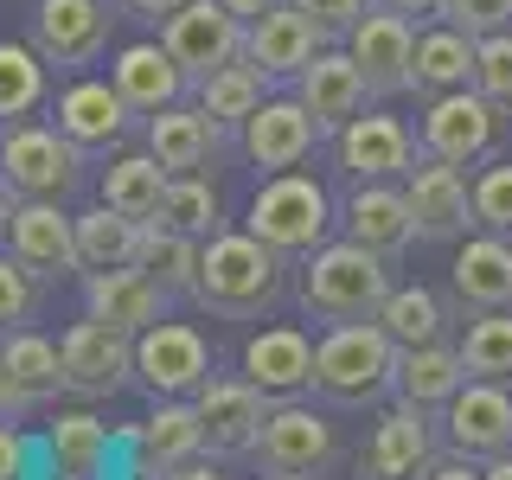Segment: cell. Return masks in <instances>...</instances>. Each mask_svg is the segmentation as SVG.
<instances>
[{
  "mask_svg": "<svg viewBox=\"0 0 512 480\" xmlns=\"http://www.w3.org/2000/svg\"><path fill=\"white\" fill-rule=\"evenodd\" d=\"M160 45H167V52L180 58V71L199 84L218 64L244 58V20H237L224 0H186L173 20H160Z\"/></svg>",
  "mask_w": 512,
  "mask_h": 480,
  "instance_id": "9c48e42d",
  "label": "cell"
},
{
  "mask_svg": "<svg viewBox=\"0 0 512 480\" xmlns=\"http://www.w3.org/2000/svg\"><path fill=\"white\" fill-rule=\"evenodd\" d=\"M128 442H135V455H141L148 474H167V468H180V461L205 455L199 404H192V397H154V416L141 429H128Z\"/></svg>",
  "mask_w": 512,
  "mask_h": 480,
  "instance_id": "f1b7e54d",
  "label": "cell"
},
{
  "mask_svg": "<svg viewBox=\"0 0 512 480\" xmlns=\"http://www.w3.org/2000/svg\"><path fill=\"white\" fill-rule=\"evenodd\" d=\"M244 378L269 404H295V397L314 391L320 378V346L301 327H263L244 340Z\"/></svg>",
  "mask_w": 512,
  "mask_h": 480,
  "instance_id": "5bb4252c",
  "label": "cell"
},
{
  "mask_svg": "<svg viewBox=\"0 0 512 480\" xmlns=\"http://www.w3.org/2000/svg\"><path fill=\"white\" fill-rule=\"evenodd\" d=\"M346 52L359 58L372 96H397L410 90V64H416V20L391 7H365V20L346 32Z\"/></svg>",
  "mask_w": 512,
  "mask_h": 480,
  "instance_id": "d6986e66",
  "label": "cell"
},
{
  "mask_svg": "<svg viewBox=\"0 0 512 480\" xmlns=\"http://www.w3.org/2000/svg\"><path fill=\"white\" fill-rule=\"evenodd\" d=\"M135 269H148L167 295H186L192 301V288H199V244L180 237V231H160V224H148V244H141V263Z\"/></svg>",
  "mask_w": 512,
  "mask_h": 480,
  "instance_id": "60d3db41",
  "label": "cell"
},
{
  "mask_svg": "<svg viewBox=\"0 0 512 480\" xmlns=\"http://www.w3.org/2000/svg\"><path fill=\"white\" fill-rule=\"evenodd\" d=\"M45 90H52V64L39 58V45L0 39V128L32 122L45 109Z\"/></svg>",
  "mask_w": 512,
  "mask_h": 480,
  "instance_id": "d590c367",
  "label": "cell"
},
{
  "mask_svg": "<svg viewBox=\"0 0 512 480\" xmlns=\"http://www.w3.org/2000/svg\"><path fill=\"white\" fill-rule=\"evenodd\" d=\"M52 122L77 141V148H90V154H96V148H116V141L128 135L135 109L122 103V90L109 84V77H77V84L58 96Z\"/></svg>",
  "mask_w": 512,
  "mask_h": 480,
  "instance_id": "484cf974",
  "label": "cell"
},
{
  "mask_svg": "<svg viewBox=\"0 0 512 480\" xmlns=\"http://www.w3.org/2000/svg\"><path fill=\"white\" fill-rule=\"evenodd\" d=\"M263 84H269V77L256 71L250 58H231V64H218L212 77H199L192 90H199V109H205L212 122H224V128H244V122L256 116V109H263Z\"/></svg>",
  "mask_w": 512,
  "mask_h": 480,
  "instance_id": "8d00e7d4",
  "label": "cell"
},
{
  "mask_svg": "<svg viewBox=\"0 0 512 480\" xmlns=\"http://www.w3.org/2000/svg\"><path fill=\"white\" fill-rule=\"evenodd\" d=\"M340 224L352 244L378 250V256H404L416 244V212H410V192L391 180H359L352 199L340 205Z\"/></svg>",
  "mask_w": 512,
  "mask_h": 480,
  "instance_id": "44dd1931",
  "label": "cell"
},
{
  "mask_svg": "<svg viewBox=\"0 0 512 480\" xmlns=\"http://www.w3.org/2000/svg\"><path fill=\"white\" fill-rule=\"evenodd\" d=\"M295 96L320 116L327 135H340L352 116H365V96H372V84H365V71H359V58H352V52H320L308 71L295 77Z\"/></svg>",
  "mask_w": 512,
  "mask_h": 480,
  "instance_id": "4316f807",
  "label": "cell"
},
{
  "mask_svg": "<svg viewBox=\"0 0 512 480\" xmlns=\"http://www.w3.org/2000/svg\"><path fill=\"white\" fill-rule=\"evenodd\" d=\"M378 327L391 333L397 346H429V340H442V327H448L442 295H436V288H423V282L391 288V295H384V308H378Z\"/></svg>",
  "mask_w": 512,
  "mask_h": 480,
  "instance_id": "f35d334b",
  "label": "cell"
},
{
  "mask_svg": "<svg viewBox=\"0 0 512 480\" xmlns=\"http://www.w3.org/2000/svg\"><path fill=\"white\" fill-rule=\"evenodd\" d=\"M474 90L487 103L512 109V32H493V39L474 45Z\"/></svg>",
  "mask_w": 512,
  "mask_h": 480,
  "instance_id": "ee69618b",
  "label": "cell"
},
{
  "mask_svg": "<svg viewBox=\"0 0 512 480\" xmlns=\"http://www.w3.org/2000/svg\"><path fill=\"white\" fill-rule=\"evenodd\" d=\"M436 474V442H429V410L397 404L378 416L372 442L359 448V480H429Z\"/></svg>",
  "mask_w": 512,
  "mask_h": 480,
  "instance_id": "ac0fdd59",
  "label": "cell"
},
{
  "mask_svg": "<svg viewBox=\"0 0 512 480\" xmlns=\"http://www.w3.org/2000/svg\"><path fill=\"white\" fill-rule=\"evenodd\" d=\"M26 461H32V448L20 436V423H0V480H26Z\"/></svg>",
  "mask_w": 512,
  "mask_h": 480,
  "instance_id": "7dc6e473",
  "label": "cell"
},
{
  "mask_svg": "<svg viewBox=\"0 0 512 480\" xmlns=\"http://www.w3.org/2000/svg\"><path fill=\"white\" fill-rule=\"evenodd\" d=\"M39 276L20 263V256H0V333H20V327H32V314H39Z\"/></svg>",
  "mask_w": 512,
  "mask_h": 480,
  "instance_id": "b9f144b4",
  "label": "cell"
},
{
  "mask_svg": "<svg viewBox=\"0 0 512 480\" xmlns=\"http://www.w3.org/2000/svg\"><path fill=\"white\" fill-rule=\"evenodd\" d=\"M224 135H231V128L212 122L199 103H173V109H160V116H148V154L167 173H199L205 160L224 148Z\"/></svg>",
  "mask_w": 512,
  "mask_h": 480,
  "instance_id": "83f0119b",
  "label": "cell"
},
{
  "mask_svg": "<svg viewBox=\"0 0 512 480\" xmlns=\"http://www.w3.org/2000/svg\"><path fill=\"white\" fill-rule=\"evenodd\" d=\"M167 288L148 269H84V308L122 333H141L154 320H167Z\"/></svg>",
  "mask_w": 512,
  "mask_h": 480,
  "instance_id": "cb8c5ba5",
  "label": "cell"
},
{
  "mask_svg": "<svg viewBox=\"0 0 512 480\" xmlns=\"http://www.w3.org/2000/svg\"><path fill=\"white\" fill-rule=\"evenodd\" d=\"M448 288L468 314H493V308H512V237H461L455 250V269H448Z\"/></svg>",
  "mask_w": 512,
  "mask_h": 480,
  "instance_id": "d4e9b609",
  "label": "cell"
},
{
  "mask_svg": "<svg viewBox=\"0 0 512 480\" xmlns=\"http://www.w3.org/2000/svg\"><path fill=\"white\" fill-rule=\"evenodd\" d=\"M192 404H199V423H205V455H250L256 436H263V404L269 397L256 391V384L237 372V378H224L212 372L192 391Z\"/></svg>",
  "mask_w": 512,
  "mask_h": 480,
  "instance_id": "9a60e30c",
  "label": "cell"
},
{
  "mask_svg": "<svg viewBox=\"0 0 512 480\" xmlns=\"http://www.w3.org/2000/svg\"><path fill=\"white\" fill-rule=\"evenodd\" d=\"M237 135H244V160L256 173H288L314 154V141L327 135V128H320V116L301 96H263V109H256Z\"/></svg>",
  "mask_w": 512,
  "mask_h": 480,
  "instance_id": "7c38bea8",
  "label": "cell"
},
{
  "mask_svg": "<svg viewBox=\"0 0 512 480\" xmlns=\"http://www.w3.org/2000/svg\"><path fill=\"white\" fill-rule=\"evenodd\" d=\"M45 455H52L58 480H103L109 468V429L96 423L90 410H64L52 429H45Z\"/></svg>",
  "mask_w": 512,
  "mask_h": 480,
  "instance_id": "836d02e7",
  "label": "cell"
},
{
  "mask_svg": "<svg viewBox=\"0 0 512 480\" xmlns=\"http://www.w3.org/2000/svg\"><path fill=\"white\" fill-rule=\"evenodd\" d=\"M26 416V397L13 391V378H7V365H0V423H20Z\"/></svg>",
  "mask_w": 512,
  "mask_h": 480,
  "instance_id": "f907efd6",
  "label": "cell"
},
{
  "mask_svg": "<svg viewBox=\"0 0 512 480\" xmlns=\"http://www.w3.org/2000/svg\"><path fill=\"white\" fill-rule=\"evenodd\" d=\"M13 212H20V192L0 180V244H7V224H13Z\"/></svg>",
  "mask_w": 512,
  "mask_h": 480,
  "instance_id": "db71d44e",
  "label": "cell"
},
{
  "mask_svg": "<svg viewBox=\"0 0 512 480\" xmlns=\"http://www.w3.org/2000/svg\"><path fill=\"white\" fill-rule=\"evenodd\" d=\"M500 103H487L474 84L468 90H448V96H429L423 109V128H416V148L429 160H448V167H468L500 141Z\"/></svg>",
  "mask_w": 512,
  "mask_h": 480,
  "instance_id": "8992f818",
  "label": "cell"
},
{
  "mask_svg": "<svg viewBox=\"0 0 512 480\" xmlns=\"http://www.w3.org/2000/svg\"><path fill=\"white\" fill-rule=\"evenodd\" d=\"M224 7H231V13H237V20H244V26H250V20H263V13H269V7H276V0H224Z\"/></svg>",
  "mask_w": 512,
  "mask_h": 480,
  "instance_id": "11a10c76",
  "label": "cell"
},
{
  "mask_svg": "<svg viewBox=\"0 0 512 480\" xmlns=\"http://www.w3.org/2000/svg\"><path fill=\"white\" fill-rule=\"evenodd\" d=\"M404 192H410L416 237L423 244H455V237L474 231V186L461 180V167L416 154V167L404 173Z\"/></svg>",
  "mask_w": 512,
  "mask_h": 480,
  "instance_id": "4fadbf2b",
  "label": "cell"
},
{
  "mask_svg": "<svg viewBox=\"0 0 512 480\" xmlns=\"http://www.w3.org/2000/svg\"><path fill=\"white\" fill-rule=\"evenodd\" d=\"M160 480H224V474H218V468H212L205 455H192V461H180V468H167Z\"/></svg>",
  "mask_w": 512,
  "mask_h": 480,
  "instance_id": "816d5d0a",
  "label": "cell"
},
{
  "mask_svg": "<svg viewBox=\"0 0 512 480\" xmlns=\"http://www.w3.org/2000/svg\"><path fill=\"white\" fill-rule=\"evenodd\" d=\"M109 0H39L32 7V45L52 71H84L109 45Z\"/></svg>",
  "mask_w": 512,
  "mask_h": 480,
  "instance_id": "30bf717a",
  "label": "cell"
},
{
  "mask_svg": "<svg viewBox=\"0 0 512 480\" xmlns=\"http://www.w3.org/2000/svg\"><path fill=\"white\" fill-rule=\"evenodd\" d=\"M372 7H391V13H404V20L423 26V20H442V7H448V0H372Z\"/></svg>",
  "mask_w": 512,
  "mask_h": 480,
  "instance_id": "681fc988",
  "label": "cell"
},
{
  "mask_svg": "<svg viewBox=\"0 0 512 480\" xmlns=\"http://www.w3.org/2000/svg\"><path fill=\"white\" fill-rule=\"evenodd\" d=\"M429 480H487V474H480L468 455H455V461H436V474H429Z\"/></svg>",
  "mask_w": 512,
  "mask_h": 480,
  "instance_id": "f5cc1de1",
  "label": "cell"
},
{
  "mask_svg": "<svg viewBox=\"0 0 512 480\" xmlns=\"http://www.w3.org/2000/svg\"><path fill=\"white\" fill-rule=\"evenodd\" d=\"M0 180L20 199H77L90 180V148H77L58 122L0 128Z\"/></svg>",
  "mask_w": 512,
  "mask_h": 480,
  "instance_id": "277c9868",
  "label": "cell"
},
{
  "mask_svg": "<svg viewBox=\"0 0 512 480\" xmlns=\"http://www.w3.org/2000/svg\"><path fill=\"white\" fill-rule=\"evenodd\" d=\"M212 378V346L186 320H154L135 333V384L154 397H192Z\"/></svg>",
  "mask_w": 512,
  "mask_h": 480,
  "instance_id": "ba28073f",
  "label": "cell"
},
{
  "mask_svg": "<svg viewBox=\"0 0 512 480\" xmlns=\"http://www.w3.org/2000/svg\"><path fill=\"white\" fill-rule=\"evenodd\" d=\"M269 480H314V474H269Z\"/></svg>",
  "mask_w": 512,
  "mask_h": 480,
  "instance_id": "6f0895ef",
  "label": "cell"
},
{
  "mask_svg": "<svg viewBox=\"0 0 512 480\" xmlns=\"http://www.w3.org/2000/svg\"><path fill=\"white\" fill-rule=\"evenodd\" d=\"M327 45H333V39L295 7V0H276L263 20L244 26V58L269 77V84H276V77H301L320 52H327Z\"/></svg>",
  "mask_w": 512,
  "mask_h": 480,
  "instance_id": "e0dca14e",
  "label": "cell"
},
{
  "mask_svg": "<svg viewBox=\"0 0 512 480\" xmlns=\"http://www.w3.org/2000/svg\"><path fill=\"white\" fill-rule=\"evenodd\" d=\"M7 250L20 256L39 282L84 276V256H77V218L64 212V199H20V212H13V224H7Z\"/></svg>",
  "mask_w": 512,
  "mask_h": 480,
  "instance_id": "8fae6325",
  "label": "cell"
},
{
  "mask_svg": "<svg viewBox=\"0 0 512 480\" xmlns=\"http://www.w3.org/2000/svg\"><path fill=\"white\" fill-rule=\"evenodd\" d=\"M397 384V340L378 327V320H340V327L320 333V378L314 391L327 404H378Z\"/></svg>",
  "mask_w": 512,
  "mask_h": 480,
  "instance_id": "3957f363",
  "label": "cell"
},
{
  "mask_svg": "<svg viewBox=\"0 0 512 480\" xmlns=\"http://www.w3.org/2000/svg\"><path fill=\"white\" fill-rule=\"evenodd\" d=\"M468 384V365H461V346L429 340V346H397V404L416 410H448V397Z\"/></svg>",
  "mask_w": 512,
  "mask_h": 480,
  "instance_id": "f546056e",
  "label": "cell"
},
{
  "mask_svg": "<svg viewBox=\"0 0 512 480\" xmlns=\"http://www.w3.org/2000/svg\"><path fill=\"white\" fill-rule=\"evenodd\" d=\"M160 231H180L192 244H205V237L224 231V205H218V186L199 180V173H173L167 180V199H160Z\"/></svg>",
  "mask_w": 512,
  "mask_h": 480,
  "instance_id": "74e56055",
  "label": "cell"
},
{
  "mask_svg": "<svg viewBox=\"0 0 512 480\" xmlns=\"http://www.w3.org/2000/svg\"><path fill=\"white\" fill-rule=\"evenodd\" d=\"M461 365H468V378H480V384H512V314L506 308L468 320V333H461Z\"/></svg>",
  "mask_w": 512,
  "mask_h": 480,
  "instance_id": "ab89813d",
  "label": "cell"
},
{
  "mask_svg": "<svg viewBox=\"0 0 512 480\" xmlns=\"http://www.w3.org/2000/svg\"><path fill=\"white\" fill-rule=\"evenodd\" d=\"M474 45L461 26H423L416 32V64H410V90L423 96H448V90H468L474 84Z\"/></svg>",
  "mask_w": 512,
  "mask_h": 480,
  "instance_id": "4dcf8cb0",
  "label": "cell"
},
{
  "mask_svg": "<svg viewBox=\"0 0 512 480\" xmlns=\"http://www.w3.org/2000/svg\"><path fill=\"white\" fill-rule=\"evenodd\" d=\"M442 20L461 26L468 39H493V32H512V0H448Z\"/></svg>",
  "mask_w": 512,
  "mask_h": 480,
  "instance_id": "f6af8a7d",
  "label": "cell"
},
{
  "mask_svg": "<svg viewBox=\"0 0 512 480\" xmlns=\"http://www.w3.org/2000/svg\"><path fill=\"white\" fill-rule=\"evenodd\" d=\"M109 84L122 90V103L135 109V116H160V109H173L186 96L192 77L180 71V58H173L160 39H135V45L116 52V64H109Z\"/></svg>",
  "mask_w": 512,
  "mask_h": 480,
  "instance_id": "7402d4cb",
  "label": "cell"
},
{
  "mask_svg": "<svg viewBox=\"0 0 512 480\" xmlns=\"http://www.w3.org/2000/svg\"><path fill=\"white\" fill-rule=\"evenodd\" d=\"M250 455L263 461V474H320L333 461V429L295 397V404H276L263 416V436Z\"/></svg>",
  "mask_w": 512,
  "mask_h": 480,
  "instance_id": "ffe728a7",
  "label": "cell"
},
{
  "mask_svg": "<svg viewBox=\"0 0 512 480\" xmlns=\"http://www.w3.org/2000/svg\"><path fill=\"white\" fill-rule=\"evenodd\" d=\"M0 365H7V378H13V391L26 397V410H39L45 397H58L64 391V352L58 340H45V333H0Z\"/></svg>",
  "mask_w": 512,
  "mask_h": 480,
  "instance_id": "1f68e13d",
  "label": "cell"
},
{
  "mask_svg": "<svg viewBox=\"0 0 512 480\" xmlns=\"http://www.w3.org/2000/svg\"><path fill=\"white\" fill-rule=\"evenodd\" d=\"M295 7L308 13V20L327 32V39H346V32L365 20V7H372V0H295Z\"/></svg>",
  "mask_w": 512,
  "mask_h": 480,
  "instance_id": "bcb514c9",
  "label": "cell"
},
{
  "mask_svg": "<svg viewBox=\"0 0 512 480\" xmlns=\"http://www.w3.org/2000/svg\"><path fill=\"white\" fill-rule=\"evenodd\" d=\"M205 314L218 320H256L282 301V250H269L256 231H218L199 244V288Z\"/></svg>",
  "mask_w": 512,
  "mask_h": 480,
  "instance_id": "6da1fadb",
  "label": "cell"
},
{
  "mask_svg": "<svg viewBox=\"0 0 512 480\" xmlns=\"http://www.w3.org/2000/svg\"><path fill=\"white\" fill-rule=\"evenodd\" d=\"M116 7L128 13V20H148V26H160V20H173V13H180L186 0H116Z\"/></svg>",
  "mask_w": 512,
  "mask_h": 480,
  "instance_id": "c3c4849f",
  "label": "cell"
},
{
  "mask_svg": "<svg viewBox=\"0 0 512 480\" xmlns=\"http://www.w3.org/2000/svg\"><path fill=\"white\" fill-rule=\"evenodd\" d=\"M167 180H173V173L160 167L148 148H141V154H116V160H109V167H103V186H96V192H103V205H116L122 218L154 224V218H160V199H167Z\"/></svg>",
  "mask_w": 512,
  "mask_h": 480,
  "instance_id": "d6a6232c",
  "label": "cell"
},
{
  "mask_svg": "<svg viewBox=\"0 0 512 480\" xmlns=\"http://www.w3.org/2000/svg\"><path fill=\"white\" fill-rule=\"evenodd\" d=\"M333 154H340V167L352 180H391V173H410L423 148H410V128L397 116L365 109V116H352L340 135H333Z\"/></svg>",
  "mask_w": 512,
  "mask_h": 480,
  "instance_id": "603a6c76",
  "label": "cell"
},
{
  "mask_svg": "<svg viewBox=\"0 0 512 480\" xmlns=\"http://www.w3.org/2000/svg\"><path fill=\"white\" fill-rule=\"evenodd\" d=\"M448 423V448L468 461H493V455H512V384H480L468 378L442 410Z\"/></svg>",
  "mask_w": 512,
  "mask_h": 480,
  "instance_id": "2e32d148",
  "label": "cell"
},
{
  "mask_svg": "<svg viewBox=\"0 0 512 480\" xmlns=\"http://www.w3.org/2000/svg\"><path fill=\"white\" fill-rule=\"evenodd\" d=\"M474 231L512 237V160H500V167H487L474 180Z\"/></svg>",
  "mask_w": 512,
  "mask_h": 480,
  "instance_id": "7bdbcfd3",
  "label": "cell"
},
{
  "mask_svg": "<svg viewBox=\"0 0 512 480\" xmlns=\"http://www.w3.org/2000/svg\"><path fill=\"white\" fill-rule=\"evenodd\" d=\"M391 256L352 244V237H340V244H320L308 250V263H301V308H308L314 320H327V327H340V320H378L384 295H391Z\"/></svg>",
  "mask_w": 512,
  "mask_h": 480,
  "instance_id": "7a4b0ae2",
  "label": "cell"
},
{
  "mask_svg": "<svg viewBox=\"0 0 512 480\" xmlns=\"http://www.w3.org/2000/svg\"><path fill=\"white\" fill-rule=\"evenodd\" d=\"M141 244H148V224L122 218L116 205H96V212L77 218V256H84V269H135Z\"/></svg>",
  "mask_w": 512,
  "mask_h": 480,
  "instance_id": "e575fe53",
  "label": "cell"
},
{
  "mask_svg": "<svg viewBox=\"0 0 512 480\" xmlns=\"http://www.w3.org/2000/svg\"><path fill=\"white\" fill-rule=\"evenodd\" d=\"M58 352H64V391L71 397H116L122 384H135V333L109 327L96 314L64 327Z\"/></svg>",
  "mask_w": 512,
  "mask_h": 480,
  "instance_id": "52a82bcc",
  "label": "cell"
},
{
  "mask_svg": "<svg viewBox=\"0 0 512 480\" xmlns=\"http://www.w3.org/2000/svg\"><path fill=\"white\" fill-rule=\"evenodd\" d=\"M480 474H487V480H512V455H493V461H487Z\"/></svg>",
  "mask_w": 512,
  "mask_h": 480,
  "instance_id": "9f6ffc18",
  "label": "cell"
},
{
  "mask_svg": "<svg viewBox=\"0 0 512 480\" xmlns=\"http://www.w3.org/2000/svg\"><path fill=\"white\" fill-rule=\"evenodd\" d=\"M333 199H327V186L308 180V173H269L263 186H256V199H250V212H244V231H256L269 250H282V256H308L320 250L333 237Z\"/></svg>",
  "mask_w": 512,
  "mask_h": 480,
  "instance_id": "5b68a950",
  "label": "cell"
}]
</instances>
